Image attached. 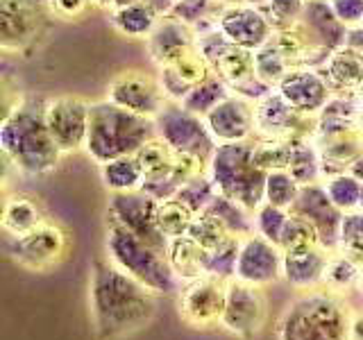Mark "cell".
Returning <instances> with one entry per match:
<instances>
[{"label":"cell","mask_w":363,"mask_h":340,"mask_svg":"<svg viewBox=\"0 0 363 340\" xmlns=\"http://www.w3.org/2000/svg\"><path fill=\"white\" fill-rule=\"evenodd\" d=\"M91 322L100 340H123L143 329L157 315V293L145 288L111 261H96L89 281Z\"/></svg>","instance_id":"cell-1"},{"label":"cell","mask_w":363,"mask_h":340,"mask_svg":"<svg viewBox=\"0 0 363 340\" xmlns=\"http://www.w3.org/2000/svg\"><path fill=\"white\" fill-rule=\"evenodd\" d=\"M0 150L5 164L30 177L48 175L64 157L45 125V100L23 96L7 107L0 125Z\"/></svg>","instance_id":"cell-2"},{"label":"cell","mask_w":363,"mask_h":340,"mask_svg":"<svg viewBox=\"0 0 363 340\" xmlns=\"http://www.w3.org/2000/svg\"><path fill=\"white\" fill-rule=\"evenodd\" d=\"M350 317L340 293L306 290L279 315L277 340H347Z\"/></svg>","instance_id":"cell-3"},{"label":"cell","mask_w":363,"mask_h":340,"mask_svg":"<svg viewBox=\"0 0 363 340\" xmlns=\"http://www.w3.org/2000/svg\"><path fill=\"white\" fill-rule=\"evenodd\" d=\"M155 136L157 130L152 118L136 116L132 111L111 105L109 100L91 102L89 139L84 150L98 166L118 157L136 154Z\"/></svg>","instance_id":"cell-4"},{"label":"cell","mask_w":363,"mask_h":340,"mask_svg":"<svg viewBox=\"0 0 363 340\" xmlns=\"http://www.w3.org/2000/svg\"><path fill=\"white\" fill-rule=\"evenodd\" d=\"M107 259L113 266H118L136 281H141L145 288L157 295H173L182 290L177 275L170 268L168 259L157 247L147 245L141 238H136L125 227L107 220V238H105Z\"/></svg>","instance_id":"cell-5"},{"label":"cell","mask_w":363,"mask_h":340,"mask_svg":"<svg viewBox=\"0 0 363 340\" xmlns=\"http://www.w3.org/2000/svg\"><path fill=\"white\" fill-rule=\"evenodd\" d=\"M207 175L218 193L238 202L247 211H257L266 202V175L252 164V141L225 143L213 150Z\"/></svg>","instance_id":"cell-6"},{"label":"cell","mask_w":363,"mask_h":340,"mask_svg":"<svg viewBox=\"0 0 363 340\" xmlns=\"http://www.w3.org/2000/svg\"><path fill=\"white\" fill-rule=\"evenodd\" d=\"M318 132V116L302 113L272 89L255 102V139H281V141H309Z\"/></svg>","instance_id":"cell-7"},{"label":"cell","mask_w":363,"mask_h":340,"mask_svg":"<svg viewBox=\"0 0 363 340\" xmlns=\"http://www.w3.org/2000/svg\"><path fill=\"white\" fill-rule=\"evenodd\" d=\"M155 130L159 139H164L175 152L196 154L209 162L218 147L202 116L184 109L179 102H166L162 113L155 118Z\"/></svg>","instance_id":"cell-8"},{"label":"cell","mask_w":363,"mask_h":340,"mask_svg":"<svg viewBox=\"0 0 363 340\" xmlns=\"http://www.w3.org/2000/svg\"><path fill=\"white\" fill-rule=\"evenodd\" d=\"M68 247H71V238L64 227L52 220H43L32 232L11 238L7 252L18 268L45 272L62 264Z\"/></svg>","instance_id":"cell-9"},{"label":"cell","mask_w":363,"mask_h":340,"mask_svg":"<svg viewBox=\"0 0 363 340\" xmlns=\"http://www.w3.org/2000/svg\"><path fill=\"white\" fill-rule=\"evenodd\" d=\"M111 105H116L125 111H132L143 118H157L166 107V94L162 89L157 75H150L139 68H128L111 77L107 84V96Z\"/></svg>","instance_id":"cell-10"},{"label":"cell","mask_w":363,"mask_h":340,"mask_svg":"<svg viewBox=\"0 0 363 340\" xmlns=\"http://www.w3.org/2000/svg\"><path fill=\"white\" fill-rule=\"evenodd\" d=\"M157 204L159 202L143 191L111 193L107 204V220L125 227L136 238L166 254L168 238L157 227Z\"/></svg>","instance_id":"cell-11"},{"label":"cell","mask_w":363,"mask_h":340,"mask_svg":"<svg viewBox=\"0 0 363 340\" xmlns=\"http://www.w3.org/2000/svg\"><path fill=\"white\" fill-rule=\"evenodd\" d=\"M91 102L79 96H57L45 100V125L62 154L84 150L89 139Z\"/></svg>","instance_id":"cell-12"},{"label":"cell","mask_w":363,"mask_h":340,"mask_svg":"<svg viewBox=\"0 0 363 340\" xmlns=\"http://www.w3.org/2000/svg\"><path fill=\"white\" fill-rule=\"evenodd\" d=\"M48 14L45 0H0V50H28L41 37Z\"/></svg>","instance_id":"cell-13"},{"label":"cell","mask_w":363,"mask_h":340,"mask_svg":"<svg viewBox=\"0 0 363 340\" xmlns=\"http://www.w3.org/2000/svg\"><path fill=\"white\" fill-rule=\"evenodd\" d=\"M268 304L261 288L247 286L243 281H227L225 311L220 315V329L236 338H252L266 324Z\"/></svg>","instance_id":"cell-14"},{"label":"cell","mask_w":363,"mask_h":340,"mask_svg":"<svg viewBox=\"0 0 363 340\" xmlns=\"http://www.w3.org/2000/svg\"><path fill=\"white\" fill-rule=\"evenodd\" d=\"M218 32L238 48L257 52L272 39L275 26L264 5H220Z\"/></svg>","instance_id":"cell-15"},{"label":"cell","mask_w":363,"mask_h":340,"mask_svg":"<svg viewBox=\"0 0 363 340\" xmlns=\"http://www.w3.org/2000/svg\"><path fill=\"white\" fill-rule=\"evenodd\" d=\"M227 283L213 277H200L189 281L177 293L179 317L193 329H209L220 324V315L225 311Z\"/></svg>","instance_id":"cell-16"},{"label":"cell","mask_w":363,"mask_h":340,"mask_svg":"<svg viewBox=\"0 0 363 340\" xmlns=\"http://www.w3.org/2000/svg\"><path fill=\"white\" fill-rule=\"evenodd\" d=\"M281 261L284 252L275 243L266 241L259 234H250L241 238L234 279L257 288L272 286V283L281 279Z\"/></svg>","instance_id":"cell-17"},{"label":"cell","mask_w":363,"mask_h":340,"mask_svg":"<svg viewBox=\"0 0 363 340\" xmlns=\"http://www.w3.org/2000/svg\"><path fill=\"white\" fill-rule=\"evenodd\" d=\"M211 71L232 89V94L243 96L252 102L261 100L272 91V86L257 75L255 52L238 48L234 43H227L218 52V57L211 62Z\"/></svg>","instance_id":"cell-18"},{"label":"cell","mask_w":363,"mask_h":340,"mask_svg":"<svg viewBox=\"0 0 363 340\" xmlns=\"http://www.w3.org/2000/svg\"><path fill=\"white\" fill-rule=\"evenodd\" d=\"M204 123L218 145L252 141L255 139V102L243 96H227L220 105H216Z\"/></svg>","instance_id":"cell-19"},{"label":"cell","mask_w":363,"mask_h":340,"mask_svg":"<svg viewBox=\"0 0 363 340\" xmlns=\"http://www.w3.org/2000/svg\"><path fill=\"white\" fill-rule=\"evenodd\" d=\"M291 213H298L302 218L309 220L318 230V234H320V245L327 252H336L343 211H338L334 207V202L329 200L323 181L302 186L298 200H295V204L291 207Z\"/></svg>","instance_id":"cell-20"},{"label":"cell","mask_w":363,"mask_h":340,"mask_svg":"<svg viewBox=\"0 0 363 340\" xmlns=\"http://www.w3.org/2000/svg\"><path fill=\"white\" fill-rule=\"evenodd\" d=\"M275 89L291 107H295L302 113H309V116H318L334 96L325 75L320 73V68H309V66L293 68Z\"/></svg>","instance_id":"cell-21"},{"label":"cell","mask_w":363,"mask_h":340,"mask_svg":"<svg viewBox=\"0 0 363 340\" xmlns=\"http://www.w3.org/2000/svg\"><path fill=\"white\" fill-rule=\"evenodd\" d=\"M213 71L207 64V60L196 50L182 55L179 60L170 62L166 66H159V82H162L164 94L170 102H182L193 86H198L207 77H211Z\"/></svg>","instance_id":"cell-22"},{"label":"cell","mask_w":363,"mask_h":340,"mask_svg":"<svg viewBox=\"0 0 363 340\" xmlns=\"http://www.w3.org/2000/svg\"><path fill=\"white\" fill-rule=\"evenodd\" d=\"M196 41L198 39L193 28L184 26V23L173 16H162L152 34L145 39V45L147 52H150V60L159 68L179 60L182 55L196 50Z\"/></svg>","instance_id":"cell-23"},{"label":"cell","mask_w":363,"mask_h":340,"mask_svg":"<svg viewBox=\"0 0 363 340\" xmlns=\"http://www.w3.org/2000/svg\"><path fill=\"white\" fill-rule=\"evenodd\" d=\"M329 254L332 252H327L323 245L298 249V252H284L281 279H286L291 288L304 290V293L323 288Z\"/></svg>","instance_id":"cell-24"},{"label":"cell","mask_w":363,"mask_h":340,"mask_svg":"<svg viewBox=\"0 0 363 340\" xmlns=\"http://www.w3.org/2000/svg\"><path fill=\"white\" fill-rule=\"evenodd\" d=\"M300 26L306 30L311 41L315 45H320L327 52L343 48L347 39V30H350L345 23H340V18L334 14L329 0H306Z\"/></svg>","instance_id":"cell-25"},{"label":"cell","mask_w":363,"mask_h":340,"mask_svg":"<svg viewBox=\"0 0 363 340\" xmlns=\"http://www.w3.org/2000/svg\"><path fill=\"white\" fill-rule=\"evenodd\" d=\"M320 73L325 75L332 94H363V52L357 48H343L334 50L320 66Z\"/></svg>","instance_id":"cell-26"},{"label":"cell","mask_w":363,"mask_h":340,"mask_svg":"<svg viewBox=\"0 0 363 340\" xmlns=\"http://www.w3.org/2000/svg\"><path fill=\"white\" fill-rule=\"evenodd\" d=\"M313 143L318 145V152L323 159V181L347 173L350 164L363 147V132H340V134H325L313 136Z\"/></svg>","instance_id":"cell-27"},{"label":"cell","mask_w":363,"mask_h":340,"mask_svg":"<svg viewBox=\"0 0 363 340\" xmlns=\"http://www.w3.org/2000/svg\"><path fill=\"white\" fill-rule=\"evenodd\" d=\"M363 128V94H334L325 109L318 113L315 136L357 132Z\"/></svg>","instance_id":"cell-28"},{"label":"cell","mask_w":363,"mask_h":340,"mask_svg":"<svg viewBox=\"0 0 363 340\" xmlns=\"http://www.w3.org/2000/svg\"><path fill=\"white\" fill-rule=\"evenodd\" d=\"M166 259L182 283L207 277V249L200 247L191 236L170 238Z\"/></svg>","instance_id":"cell-29"},{"label":"cell","mask_w":363,"mask_h":340,"mask_svg":"<svg viewBox=\"0 0 363 340\" xmlns=\"http://www.w3.org/2000/svg\"><path fill=\"white\" fill-rule=\"evenodd\" d=\"M45 218L41 204L26 196V193H11L3 202V215H0V227L7 236H23L39 227Z\"/></svg>","instance_id":"cell-30"},{"label":"cell","mask_w":363,"mask_h":340,"mask_svg":"<svg viewBox=\"0 0 363 340\" xmlns=\"http://www.w3.org/2000/svg\"><path fill=\"white\" fill-rule=\"evenodd\" d=\"M159 18H162V14H159L150 0H139V3L109 11V23L113 30L121 32L123 37L143 39V41L152 34Z\"/></svg>","instance_id":"cell-31"},{"label":"cell","mask_w":363,"mask_h":340,"mask_svg":"<svg viewBox=\"0 0 363 340\" xmlns=\"http://www.w3.org/2000/svg\"><path fill=\"white\" fill-rule=\"evenodd\" d=\"M100 179L105 184L107 191L111 193H132V191H141L145 175L136 162L134 154L128 157H118L113 162H107L100 166Z\"/></svg>","instance_id":"cell-32"},{"label":"cell","mask_w":363,"mask_h":340,"mask_svg":"<svg viewBox=\"0 0 363 340\" xmlns=\"http://www.w3.org/2000/svg\"><path fill=\"white\" fill-rule=\"evenodd\" d=\"M134 157H136V162H139V166L143 170L145 181H155V179L170 177L177 152L164 139L155 136V139L147 141Z\"/></svg>","instance_id":"cell-33"},{"label":"cell","mask_w":363,"mask_h":340,"mask_svg":"<svg viewBox=\"0 0 363 340\" xmlns=\"http://www.w3.org/2000/svg\"><path fill=\"white\" fill-rule=\"evenodd\" d=\"M289 173L300 186L323 181V159H320V152H318V145L313 143V139L293 143Z\"/></svg>","instance_id":"cell-34"},{"label":"cell","mask_w":363,"mask_h":340,"mask_svg":"<svg viewBox=\"0 0 363 340\" xmlns=\"http://www.w3.org/2000/svg\"><path fill=\"white\" fill-rule=\"evenodd\" d=\"M207 213L216 215V218H218L227 227V232H230L232 236L245 238L250 234H255L252 211H247L238 202L223 196V193H218V196L211 200V204L207 207Z\"/></svg>","instance_id":"cell-35"},{"label":"cell","mask_w":363,"mask_h":340,"mask_svg":"<svg viewBox=\"0 0 363 340\" xmlns=\"http://www.w3.org/2000/svg\"><path fill=\"white\" fill-rule=\"evenodd\" d=\"M227 96H232V89L227 86L218 75H211L204 79V82H200L198 86H193L189 91V96L182 100L179 105L204 118L216 105H220Z\"/></svg>","instance_id":"cell-36"},{"label":"cell","mask_w":363,"mask_h":340,"mask_svg":"<svg viewBox=\"0 0 363 340\" xmlns=\"http://www.w3.org/2000/svg\"><path fill=\"white\" fill-rule=\"evenodd\" d=\"M293 143L281 139H252V164L264 173L289 170Z\"/></svg>","instance_id":"cell-37"},{"label":"cell","mask_w":363,"mask_h":340,"mask_svg":"<svg viewBox=\"0 0 363 340\" xmlns=\"http://www.w3.org/2000/svg\"><path fill=\"white\" fill-rule=\"evenodd\" d=\"M193 218H196V213L186 204H182L177 198H170L157 204V227L168 241L170 238L186 236Z\"/></svg>","instance_id":"cell-38"},{"label":"cell","mask_w":363,"mask_h":340,"mask_svg":"<svg viewBox=\"0 0 363 340\" xmlns=\"http://www.w3.org/2000/svg\"><path fill=\"white\" fill-rule=\"evenodd\" d=\"M361 275V266L357 261H352L350 256L332 252L325 268V279H323V288L334 290V293H343L347 288H357V281Z\"/></svg>","instance_id":"cell-39"},{"label":"cell","mask_w":363,"mask_h":340,"mask_svg":"<svg viewBox=\"0 0 363 340\" xmlns=\"http://www.w3.org/2000/svg\"><path fill=\"white\" fill-rule=\"evenodd\" d=\"M325 184V191L329 200L334 202V207L338 211H354L359 209V202H361V188H363V181L357 179L352 173H340V175H334L323 181Z\"/></svg>","instance_id":"cell-40"},{"label":"cell","mask_w":363,"mask_h":340,"mask_svg":"<svg viewBox=\"0 0 363 340\" xmlns=\"http://www.w3.org/2000/svg\"><path fill=\"white\" fill-rule=\"evenodd\" d=\"M255 66H257V75L264 79L266 84H270L272 89L286 77V73L293 71L291 62L284 57V52L272 41L261 45V48L255 52Z\"/></svg>","instance_id":"cell-41"},{"label":"cell","mask_w":363,"mask_h":340,"mask_svg":"<svg viewBox=\"0 0 363 340\" xmlns=\"http://www.w3.org/2000/svg\"><path fill=\"white\" fill-rule=\"evenodd\" d=\"M336 252L345 254L352 261H357L359 266H363V211L361 209L343 213Z\"/></svg>","instance_id":"cell-42"},{"label":"cell","mask_w":363,"mask_h":340,"mask_svg":"<svg viewBox=\"0 0 363 340\" xmlns=\"http://www.w3.org/2000/svg\"><path fill=\"white\" fill-rule=\"evenodd\" d=\"M238 249H241V238L230 236L218 247H213L207 252V277H213L218 281H232L236 270Z\"/></svg>","instance_id":"cell-43"},{"label":"cell","mask_w":363,"mask_h":340,"mask_svg":"<svg viewBox=\"0 0 363 340\" xmlns=\"http://www.w3.org/2000/svg\"><path fill=\"white\" fill-rule=\"evenodd\" d=\"M318 245H320V234H318L315 227L306 218H302V215L291 213L279 241L281 252H298V249H309Z\"/></svg>","instance_id":"cell-44"},{"label":"cell","mask_w":363,"mask_h":340,"mask_svg":"<svg viewBox=\"0 0 363 340\" xmlns=\"http://www.w3.org/2000/svg\"><path fill=\"white\" fill-rule=\"evenodd\" d=\"M300 184L291 177L289 170H275V173H268L266 175V202L268 204H275L279 209H289L295 204L300 196Z\"/></svg>","instance_id":"cell-45"},{"label":"cell","mask_w":363,"mask_h":340,"mask_svg":"<svg viewBox=\"0 0 363 340\" xmlns=\"http://www.w3.org/2000/svg\"><path fill=\"white\" fill-rule=\"evenodd\" d=\"M252 218H255V234L264 236L266 241L275 243L279 247L284 227H286V222L291 218V211L289 209H279V207H275V204L264 202L252 213Z\"/></svg>","instance_id":"cell-46"},{"label":"cell","mask_w":363,"mask_h":340,"mask_svg":"<svg viewBox=\"0 0 363 340\" xmlns=\"http://www.w3.org/2000/svg\"><path fill=\"white\" fill-rule=\"evenodd\" d=\"M186 236H191L200 247H204L209 252V249L218 247L223 241H227L232 234L227 232V227L218 218H216V215L202 211V213L196 215V218H193Z\"/></svg>","instance_id":"cell-47"},{"label":"cell","mask_w":363,"mask_h":340,"mask_svg":"<svg viewBox=\"0 0 363 340\" xmlns=\"http://www.w3.org/2000/svg\"><path fill=\"white\" fill-rule=\"evenodd\" d=\"M216 196H218V188H216L211 177L204 173V175H198V177H193L191 181H186V184L177 191L175 198L182 204H186V207L198 215L202 211H207V207H209Z\"/></svg>","instance_id":"cell-48"},{"label":"cell","mask_w":363,"mask_h":340,"mask_svg":"<svg viewBox=\"0 0 363 340\" xmlns=\"http://www.w3.org/2000/svg\"><path fill=\"white\" fill-rule=\"evenodd\" d=\"M304 7L306 0H266L264 3V9L268 11L275 30L298 26L304 14Z\"/></svg>","instance_id":"cell-49"},{"label":"cell","mask_w":363,"mask_h":340,"mask_svg":"<svg viewBox=\"0 0 363 340\" xmlns=\"http://www.w3.org/2000/svg\"><path fill=\"white\" fill-rule=\"evenodd\" d=\"M91 5H94V0H45L50 16L62 21H75L84 16Z\"/></svg>","instance_id":"cell-50"},{"label":"cell","mask_w":363,"mask_h":340,"mask_svg":"<svg viewBox=\"0 0 363 340\" xmlns=\"http://www.w3.org/2000/svg\"><path fill=\"white\" fill-rule=\"evenodd\" d=\"M334 14L345 23L347 28H354L363 23V0H329Z\"/></svg>","instance_id":"cell-51"},{"label":"cell","mask_w":363,"mask_h":340,"mask_svg":"<svg viewBox=\"0 0 363 340\" xmlns=\"http://www.w3.org/2000/svg\"><path fill=\"white\" fill-rule=\"evenodd\" d=\"M347 340H363V313H352L347 327Z\"/></svg>","instance_id":"cell-52"},{"label":"cell","mask_w":363,"mask_h":340,"mask_svg":"<svg viewBox=\"0 0 363 340\" xmlns=\"http://www.w3.org/2000/svg\"><path fill=\"white\" fill-rule=\"evenodd\" d=\"M132 3H139V0H94V5L100 7V9H118V7H125V5H132Z\"/></svg>","instance_id":"cell-53"},{"label":"cell","mask_w":363,"mask_h":340,"mask_svg":"<svg viewBox=\"0 0 363 340\" xmlns=\"http://www.w3.org/2000/svg\"><path fill=\"white\" fill-rule=\"evenodd\" d=\"M347 173H352L357 179H361V181H363V147H361V152L354 157V162L350 164Z\"/></svg>","instance_id":"cell-54"},{"label":"cell","mask_w":363,"mask_h":340,"mask_svg":"<svg viewBox=\"0 0 363 340\" xmlns=\"http://www.w3.org/2000/svg\"><path fill=\"white\" fill-rule=\"evenodd\" d=\"M218 5H264L266 0H213Z\"/></svg>","instance_id":"cell-55"},{"label":"cell","mask_w":363,"mask_h":340,"mask_svg":"<svg viewBox=\"0 0 363 340\" xmlns=\"http://www.w3.org/2000/svg\"><path fill=\"white\" fill-rule=\"evenodd\" d=\"M357 290L363 295V266H361V275H359V281H357Z\"/></svg>","instance_id":"cell-56"},{"label":"cell","mask_w":363,"mask_h":340,"mask_svg":"<svg viewBox=\"0 0 363 340\" xmlns=\"http://www.w3.org/2000/svg\"><path fill=\"white\" fill-rule=\"evenodd\" d=\"M359 209L363 211V188H361V202H359Z\"/></svg>","instance_id":"cell-57"},{"label":"cell","mask_w":363,"mask_h":340,"mask_svg":"<svg viewBox=\"0 0 363 340\" xmlns=\"http://www.w3.org/2000/svg\"><path fill=\"white\" fill-rule=\"evenodd\" d=\"M361 132H363V128H361Z\"/></svg>","instance_id":"cell-58"}]
</instances>
